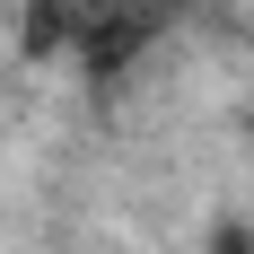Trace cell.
Masks as SVG:
<instances>
[{
  "mask_svg": "<svg viewBox=\"0 0 254 254\" xmlns=\"http://www.w3.org/2000/svg\"><path fill=\"white\" fill-rule=\"evenodd\" d=\"M202 254H254V219H219Z\"/></svg>",
  "mask_w": 254,
  "mask_h": 254,
  "instance_id": "obj_1",
  "label": "cell"
}]
</instances>
